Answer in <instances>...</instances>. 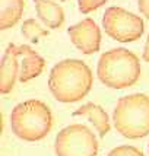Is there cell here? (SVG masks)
I'll list each match as a JSON object with an SVG mask.
<instances>
[{"label": "cell", "mask_w": 149, "mask_h": 156, "mask_svg": "<svg viewBox=\"0 0 149 156\" xmlns=\"http://www.w3.org/2000/svg\"><path fill=\"white\" fill-rule=\"evenodd\" d=\"M92 86V72L82 60L66 58L50 72L48 88L59 102L72 104L83 99Z\"/></svg>", "instance_id": "1"}, {"label": "cell", "mask_w": 149, "mask_h": 156, "mask_svg": "<svg viewBox=\"0 0 149 156\" xmlns=\"http://www.w3.org/2000/svg\"><path fill=\"white\" fill-rule=\"evenodd\" d=\"M96 76L108 88H130L139 80L140 61L127 48H113L100 57Z\"/></svg>", "instance_id": "2"}, {"label": "cell", "mask_w": 149, "mask_h": 156, "mask_svg": "<svg viewBox=\"0 0 149 156\" xmlns=\"http://www.w3.org/2000/svg\"><path fill=\"white\" fill-rule=\"evenodd\" d=\"M10 124L15 136L20 140L38 142L50 133L53 127V115L44 102L28 99L12 109Z\"/></svg>", "instance_id": "3"}, {"label": "cell", "mask_w": 149, "mask_h": 156, "mask_svg": "<svg viewBox=\"0 0 149 156\" xmlns=\"http://www.w3.org/2000/svg\"><path fill=\"white\" fill-rule=\"evenodd\" d=\"M115 130L127 139H142L149 134V96L126 95L117 101L113 112Z\"/></svg>", "instance_id": "4"}, {"label": "cell", "mask_w": 149, "mask_h": 156, "mask_svg": "<svg viewBox=\"0 0 149 156\" xmlns=\"http://www.w3.org/2000/svg\"><path fill=\"white\" fill-rule=\"evenodd\" d=\"M54 150L57 156H96V136L83 124H72L59 131Z\"/></svg>", "instance_id": "5"}, {"label": "cell", "mask_w": 149, "mask_h": 156, "mask_svg": "<svg viewBox=\"0 0 149 156\" xmlns=\"http://www.w3.org/2000/svg\"><path fill=\"white\" fill-rule=\"evenodd\" d=\"M102 27L113 40L132 42L139 40L145 32L143 19L123 7H108L102 16Z\"/></svg>", "instance_id": "6"}, {"label": "cell", "mask_w": 149, "mask_h": 156, "mask_svg": "<svg viewBox=\"0 0 149 156\" xmlns=\"http://www.w3.org/2000/svg\"><path fill=\"white\" fill-rule=\"evenodd\" d=\"M70 41L74 47L83 54H94L101 45V29L96 22L91 18L78 22L76 25L69 27L67 29Z\"/></svg>", "instance_id": "7"}, {"label": "cell", "mask_w": 149, "mask_h": 156, "mask_svg": "<svg viewBox=\"0 0 149 156\" xmlns=\"http://www.w3.org/2000/svg\"><path fill=\"white\" fill-rule=\"evenodd\" d=\"M19 60V47L12 42L7 44L5 55L2 57V64H0V92H2V95H7L13 89L16 76L20 72Z\"/></svg>", "instance_id": "8"}, {"label": "cell", "mask_w": 149, "mask_h": 156, "mask_svg": "<svg viewBox=\"0 0 149 156\" xmlns=\"http://www.w3.org/2000/svg\"><path fill=\"white\" fill-rule=\"evenodd\" d=\"M18 47H19V55H20L19 80L22 83H25V82L35 79L37 76H40L42 73L44 66H45V60L29 45L20 44Z\"/></svg>", "instance_id": "9"}, {"label": "cell", "mask_w": 149, "mask_h": 156, "mask_svg": "<svg viewBox=\"0 0 149 156\" xmlns=\"http://www.w3.org/2000/svg\"><path fill=\"white\" fill-rule=\"evenodd\" d=\"M73 117H85V118H88L89 121L94 124V127L96 129L100 137H104L111 129L108 114L100 105H96L94 102H88V104L79 107L73 112Z\"/></svg>", "instance_id": "10"}, {"label": "cell", "mask_w": 149, "mask_h": 156, "mask_svg": "<svg viewBox=\"0 0 149 156\" xmlns=\"http://www.w3.org/2000/svg\"><path fill=\"white\" fill-rule=\"evenodd\" d=\"M37 15L50 29H57L64 22V10L60 5L50 0H34Z\"/></svg>", "instance_id": "11"}, {"label": "cell", "mask_w": 149, "mask_h": 156, "mask_svg": "<svg viewBox=\"0 0 149 156\" xmlns=\"http://www.w3.org/2000/svg\"><path fill=\"white\" fill-rule=\"evenodd\" d=\"M24 13V0H2L0 29H9L19 22Z\"/></svg>", "instance_id": "12"}, {"label": "cell", "mask_w": 149, "mask_h": 156, "mask_svg": "<svg viewBox=\"0 0 149 156\" xmlns=\"http://www.w3.org/2000/svg\"><path fill=\"white\" fill-rule=\"evenodd\" d=\"M20 31H22V35L27 40L32 41V42H37L41 37H47V34H48L47 29H44L35 19H27L24 22Z\"/></svg>", "instance_id": "13"}, {"label": "cell", "mask_w": 149, "mask_h": 156, "mask_svg": "<svg viewBox=\"0 0 149 156\" xmlns=\"http://www.w3.org/2000/svg\"><path fill=\"white\" fill-rule=\"evenodd\" d=\"M107 156H145V155L135 146L124 144V146H118V147L113 149Z\"/></svg>", "instance_id": "14"}, {"label": "cell", "mask_w": 149, "mask_h": 156, "mask_svg": "<svg viewBox=\"0 0 149 156\" xmlns=\"http://www.w3.org/2000/svg\"><path fill=\"white\" fill-rule=\"evenodd\" d=\"M107 0H78L79 3V10L82 13H91L96 10L98 7H101L105 5Z\"/></svg>", "instance_id": "15"}, {"label": "cell", "mask_w": 149, "mask_h": 156, "mask_svg": "<svg viewBox=\"0 0 149 156\" xmlns=\"http://www.w3.org/2000/svg\"><path fill=\"white\" fill-rule=\"evenodd\" d=\"M137 3H139V10L149 19V0H137Z\"/></svg>", "instance_id": "16"}, {"label": "cell", "mask_w": 149, "mask_h": 156, "mask_svg": "<svg viewBox=\"0 0 149 156\" xmlns=\"http://www.w3.org/2000/svg\"><path fill=\"white\" fill-rule=\"evenodd\" d=\"M143 60L149 63V35L148 40H146V44H145V50H143Z\"/></svg>", "instance_id": "17"}, {"label": "cell", "mask_w": 149, "mask_h": 156, "mask_svg": "<svg viewBox=\"0 0 149 156\" xmlns=\"http://www.w3.org/2000/svg\"><path fill=\"white\" fill-rule=\"evenodd\" d=\"M60 2H66V0H60Z\"/></svg>", "instance_id": "18"}, {"label": "cell", "mask_w": 149, "mask_h": 156, "mask_svg": "<svg viewBox=\"0 0 149 156\" xmlns=\"http://www.w3.org/2000/svg\"><path fill=\"white\" fill-rule=\"evenodd\" d=\"M148 149H149V146H148Z\"/></svg>", "instance_id": "19"}]
</instances>
